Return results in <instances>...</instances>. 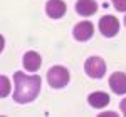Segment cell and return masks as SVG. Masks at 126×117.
Returning <instances> with one entry per match:
<instances>
[{
	"label": "cell",
	"mask_w": 126,
	"mask_h": 117,
	"mask_svg": "<svg viewBox=\"0 0 126 117\" xmlns=\"http://www.w3.org/2000/svg\"><path fill=\"white\" fill-rule=\"evenodd\" d=\"M84 70L91 79H103V75L106 74V64L104 60L97 55H93L86 60L84 64Z\"/></svg>",
	"instance_id": "cell-3"
},
{
	"label": "cell",
	"mask_w": 126,
	"mask_h": 117,
	"mask_svg": "<svg viewBox=\"0 0 126 117\" xmlns=\"http://www.w3.org/2000/svg\"><path fill=\"white\" fill-rule=\"evenodd\" d=\"M87 102L91 104V107L103 109L109 104V95H108L106 92H93V94L87 97Z\"/></svg>",
	"instance_id": "cell-10"
},
{
	"label": "cell",
	"mask_w": 126,
	"mask_h": 117,
	"mask_svg": "<svg viewBox=\"0 0 126 117\" xmlns=\"http://www.w3.org/2000/svg\"><path fill=\"white\" fill-rule=\"evenodd\" d=\"M9 92H10L9 80H7V77H5V75H2V97H5Z\"/></svg>",
	"instance_id": "cell-11"
},
{
	"label": "cell",
	"mask_w": 126,
	"mask_h": 117,
	"mask_svg": "<svg viewBox=\"0 0 126 117\" xmlns=\"http://www.w3.org/2000/svg\"><path fill=\"white\" fill-rule=\"evenodd\" d=\"M22 64H24V69L27 70V72H37L42 65V58L37 52H34V50H30L27 52L25 55H24V60H22Z\"/></svg>",
	"instance_id": "cell-7"
},
{
	"label": "cell",
	"mask_w": 126,
	"mask_h": 117,
	"mask_svg": "<svg viewBox=\"0 0 126 117\" xmlns=\"http://www.w3.org/2000/svg\"><path fill=\"white\" fill-rule=\"evenodd\" d=\"M99 30L104 37H114L119 32V22L113 15H104L99 20Z\"/></svg>",
	"instance_id": "cell-4"
},
{
	"label": "cell",
	"mask_w": 126,
	"mask_h": 117,
	"mask_svg": "<svg viewBox=\"0 0 126 117\" xmlns=\"http://www.w3.org/2000/svg\"><path fill=\"white\" fill-rule=\"evenodd\" d=\"M47 82L52 89H62L69 84V70L61 65H54L47 72Z\"/></svg>",
	"instance_id": "cell-2"
},
{
	"label": "cell",
	"mask_w": 126,
	"mask_h": 117,
	"mask_svg": "<svg viewBox=\"0 0 126 117\" xmlns=\"http://www.w3.org/2000/svg\"><path fill=\"white\" fill-rule=\"evenodd\" d=\"M101 116H104V117H113V116H116L114 112H104V114H101Z\"/></svg>",
	"instance_id": "cell-14"
},
{
	"label": "cell",
	"mask_w": 126,
	"mask_h": 117,
	"mask_svg": "<svg viewBox=\"0 0 126 117\" xmlns=\"http://www.w3.org/2000/svg\"><path fill=\"white\" fill-rule=\"evenodd\" d=\"M93 34H94V27H93V23L91 22H79L78 25L74 27L72 30V35H74V39L79 40V42H86L93 37Z\"/></svg>",
	"instance_id": "cell-5"
},
{
	"label": "cell",
	"mask_w": 126,
	"mask_h": 117,
	"mask_svg": "<svg viewBox=\"0 0 126 117\" xmlns=\"http://www.w3.org/2000/svg\"><path fill=\"white\" fill-rule=\"evenodd\" d=\"M46 12L50 19H61L66 13V2L64 0H49L46 3Z\"/></svg>",
	"instance_id": "cell-6"
},
{
	"label": "cell",
	"mask_w": 126,
	"mask_h": 117,
	"mask_svg": "<svg viewBox=\"0 0 126 117\" xmlns=\"http://www.w3.org/2000/svg\"><path fill=\"white\" fill-rule=\"evenodd\" d=\"M14 82H15V92H14V100L19 104H27L32 102L40 92V77L39 75H25L24 72H15L14 74Z\"/></svg>",
	"instance_id": "cell-1"
},
{
	"label": "cell",
	"mask_w": 126,
	"mask_h": 117,
	"mask_svg": "<svg viewBox=\"0 0 126 117\" xmlns=\"http://www.w3.org/2000/svg\"><path fill=\"white\" fill-rule=\"evenodd\" d=\"M114 9L119 10V12H126V0H111Z\"/></svg>",
	"instance_id": "cell-12"
},
{
	"label": "cell",
	"mask_w": 126,
	"mask_h": 117,
	"mask_svg": "<svg viewBox=\"0 0 126 117\" xmlns=\"http://www.w3.org/2000/svg\"><path fill=\"white\" fill-rule=\"evenodd\" d=\"M109 87L113 89V92L118 95L126 94V74L123 72H114L109 77Z\"/></svg>",
	"instance_id": "cell-8"
},
{
	"label": "cell",
	"mask_w": 126,
	"mask_h": 117,
	"mask_svg": "<svg viewBox=\"0 0 126 117\" xmlns=\"http://www.w3.org/2000/svg\"><path fill=\"white\" fill-rule=\"evenodd\" d=\"M119 109H121V112L126 116V99H123V100L119 102Z\"/></svg>",
	"instance_id": "cell-13"
},
{
	"label": "cell",
	"mask_w": 126,
	"mask_h": 117,
	"mask_svg": "<svg viewBox=\"0 0 126 117\" xmlns=\"http://www.w3.org/2000/svg\"><path fill=\"white\" fill-rule=\"evenodd\" d=\"M125 25H126V17H125Z\"/></svg>",
	"instance_id": "cell-15"
},
{
	"label": "cell",
	"mask_w": 126,
	"mask_h": 117,
	"mask_svg": "<svg viewBox=\"0 0 126 117\" xmlns=\"http://www.w3.org/2000/svg\"><path fill=\"white\" fill-rule=\"evenodd\" d=\"M76 12L82 17H91L97 12V3L94 0H78L76 3Z\"/></svg>",
	"instance_id": "cell-9"
}]
</instances>
